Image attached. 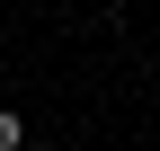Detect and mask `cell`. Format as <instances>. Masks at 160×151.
Wrapping results in <instances>:
<instances>
[{
	"label": "cell",
	"mask_w": 160,
	"mask_h": 151,
	"mask_svg": "<svg viewBox=\"0 0 160 151\" xmlns=\"http://www.w3.org/2000/svg\"><path fill=\"white\" fill-rule=\"evenodd\" d=\"M18 142H27V124H18L9 107H0V151H18Z\"/></svg>",
	"instance_id": "obj_1"
}]
</instances>
